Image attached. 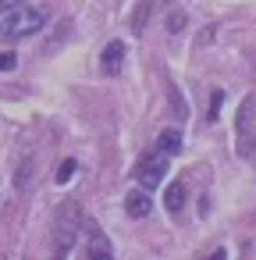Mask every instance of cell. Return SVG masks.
Returning a JSON list of instances; mask_svg holds the SVG:
<instances>
[{"label": "cell", "mask_w": 256, "mask_h": 260, "mask_svg": "<svg viewBox=\"0 0 256 260\" xmlns=\"http://www.w3.org/2000/svg\"><path fill=\"white\" fill-rule=\"evenodd\" d=\"M47 25V11L32 4H8L0 11V32L4 36H32Z\"/></svg>", "instance_id": "obj_1"}, {"label": "cell", "mask_w": 256, "mask_h": 260, "mask_svg": "<svg viewBox=\"0 0 256 260\" xmlns=\"http://www.w3.org/2000/svg\"><path fill=\"white\" fill-rule=\"evenodd\" d=\"M82 228V210L79 203H61L57 207V221H54V239H57V260H64V253L75 246Z\"/></svg>", "instance_id": "obj_2"}, {"label": "cell", "mask_w": 256, "mask_h": 260, "mask_svg": "<svg viewBox=\"0 0 256 260\" xmlns=\"http://www.w3.org/2000/svg\"><path fill=\"white\" fill-rule=\"evenodd\" d=\"M238 153L249 160L256 157V96H245L238 107Z\"/></svg>", "instance_id": "obj_3"}, {"label": "cell", "mask_w": 256, "mask_h": 260, "mask_svg": "<svg viewBox=\"0 0 256 260\" xmlns=\"http://www.w3.org/2000/svg\"><path fill=\"white\" fill-rule=\"evenodd\" d=\"M164 175H167V157H164V153H153V157H146V160L135 168V182H139L142 192H146V189H157Z\"/></svg>", "instance_id": "obj_4"}, {"label": "cell", "mask_w": 256, "mask_h": 260, "mask_svg": "<svg viewBox=\"0 0 256 260\" xmlns=\"http://www.w3.org/2000/svg\"><path fill=\"white\" fill-rule=\"evenodd\" d=\"M125 210H128L132 217H146V214L153 210V200H150L142 189H132V192H125Z\"/></svg>", "instance_id": "obj_5"}, {"label": "cell", "mask_w": 256, "mask_h": 260, "mask_svg": "<svg viewBox=\"0 0 256 260\" xmlns=\"http://www.w3.org/2000/svg\"><path fill=\"white\" fill-rule=\"evenodd\" d=\"M89 260H114V253H111V242H107V235L93 224L89 228Z\"/></svg>", "instance_id": "obj_6"}, {"label": "cell", "mask_w": 256, "mask_h": 260, "mask_svg": "<svg viewBox=\"0 0 256 260\" xmlns=\"http://www.w3.org/2000/svg\"><path fill=\"white\" fill-rule=\"evenodd\" d=\"M121 61H125V43L121 40L107 43V50H103V72L107 75H118L121 72Z\"/></svg>", "instance_id": "obj_7"}, {"label": "cell", "mask_w": 256, "mask_h": 260, "mask_svg": "<svg viewBox=\"0 0 256 260\" xmlns=\"http://www.w3.org/2000/svg\"><path fill=\"white\" fill-rule=\"evenodd\" d=\"M157 153H164V157L181 153V128H164L157 136Z\"/></svg>", "instance_id": "obj_8"}, {"label": "cell", "mask_w": 256, "mask_h": 260, "mask_svg": "<svg viewBox=\"0 0 256 260\" xmlns=\"http://www.w3.org/2000/svg\"><path fill=\"white\" fill-rule=\"evenodd\" d=\"M164 203H167V210H171V214H178V210H181V203H185V185H181V182H171V189H167Z\"/></svg>", "instance_id": "obj_9"}, {"label": "cell", "mask_w": 256, "mask_h": 260, "mask_svg": "<svg viewBox=\"0 0 256 260\" xmlns=\"http://www.w3.org/2000/svg\"><path fill=\"white\" fill-rule=\"evenodd\" d=\"M185 22H189V18H185V11H171V15H167V32H181V29H185Z\"/></svg>", "instance_id": "obj_10"}, {"label": "cell", "mask_w": 256, "mask_h": 260, "mask_svg": "<svg viewBox=\"0 0 256 260\" xmlns=\"http://www.w3.org/2000/svg\"><path fill=\"white\" fill-rule=\"evenodd\" d=\"M171 107H174V114H178L181 121L189 118V104H185V100L178 96V89H174V86H171Z\"/></svg>", "instance_id": "obj_11"}, {"label": "cell", "mask_w": 256, "mask_h": 260, "mask_svg": "<svg viewBox=\"0 0 256 260\" xmlns=\"http://www.w3.org/2000/svg\"><path fill=\"white\" fill-rule=\"evenodd\" d=\"M221 104H224V93L217 89V93H213V100H210V107H206V118H217V114H221Z\"/></svg>", "instance_id": "obj_12"}, {"label": "cell", "mask_w": 256, "mask_h": 260, "mask_svg": "<svg viewBox=\"0 0 256 260\" xmlns=\"http://www.w3.org/2000/svg\"><path fill=\"white\" fill-rule=\"evenodd\" d=\"M71 175H75V160H64V164H61V168H57V182H61V185H64V182H68V178H71Z\"/></svg>", "instance_id": "obj_13"}, {"label": "cell", "mask_w": 256, "mask_h": 260, "mask_svg": "<svg viewBox=\"0 0 256 260\" xmlns=\"http://www.w3.org/2000/svg\"><path fill=\"white\" fill-rule=\"evenodd\" d=\"M15 64H18V57H15L11 50H0V72H11Z\"/></svg>", "instance_id": "obj_14"}, {"label": "cell", "mask_w": 256, "mask_h": 260, "mask_svg": "<svg viewBox=\"0 0 256 260\" xmlns=\"http://www.w3.org/2000/svg\"><path fill=\"white\" fill-rule=\"evenodd\" d=\"M146 4H150V8L157 11V8H164V4H171V0H146Z\"/></svg>", "instance_id": "obj_15"}, {"label": "cell", "mask_w": 256, "mask_h": 260, "mask_svg": "<svg viewBox=\"0 0 256 260\" xmlns=\"http://www.w3.org/2000/svg\"><path fill=\"white\" fill-rule=\"evenodd\" d=\"M210 260H228V253H224V249H213V256H210Z\"/></svg>", "instance_id": "obj_16"}, {"label": "cell", "mask_w": 256, "mask_h": 260, "mask_svg": "<svg viewBox=\"0 0 256 260\" xmlns=\"http://www.w3.org/2000/svg\"><path fill=\"white\" fill-rule=\"evenodd\" d=\"M4 8H8V4H4V0H0V11H4Z\"/></svg>", "instance_id": "obj_17"}]
</instances>
